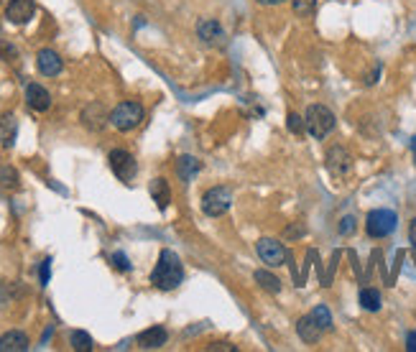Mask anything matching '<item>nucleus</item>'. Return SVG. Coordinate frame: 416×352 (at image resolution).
I'll use <instances>...</instances> for the list:
<instances>
[{"instance_id": "11", "label": "nucleus", "mask_w": 416, "mask_h": 352, "mask_svg": "<svg viewBox=\"0 0 416 352\" xmlns=\"http://www.w3.org/2000/svg\"><path fill=\"white\" fill-rule=\"evenodd\" d=\"M36 67L43 77H56L64 69V61H61V56L54 49H41L36 54Z\"/></svg>"}, {"instance_id": "12", "label": "nucleus", "mask_w": 416, "mask_h": 352, "mask_svg": "<svg viewBox=\"0 0 416 352\" xmlns=\"http://www.w3.org/2000/svg\"><path fill=\"white\" fill-rule=\"evenodd\" d=\"M26 103H28L31 110H36V113H46L51 108V95L46 87L33 82V85L26 87Z\"/></svg>"}, {"instance_id": "19", "label": "nucleus", "mask_w": 416, "mask_h": 352, "mask_svg": "<svg viewBox=\"0 0 416 352\" xmlns=\"http://www.w3.org/2000/svg\"><path fill=\"white\" fill-rule=\"evenodd\" d=\"M148 192H151L153 202L159 205V209H166V207H169V202H172V189H169V182H166L164 176L153 179L151 187H148Z\"/></svg>"}, {"instance_id": "6", "label": "nucleus", "mask_w": 416, "mask_h": 352, "mask_svg": "<svg viewBox=\"0 0 416 352\" xmlns=\"http://www.w3.org/2000/svg\"><path fill=\"white\" fill-rule=\"evenodd\" d=\"M108 164H110V171L120 179L123 184H130L135 179V174H138V164H135L133 153L123 151V148H115V151H110V156H108Z\"/></svg>"}, {"instance_id": "10", "label": "nucleus", "mask_w": 416, "mask_h": 352, "mask_svg": "<svg viewBox=\"0 0 416 352\" xmlns=\"http://www.w3.org/2000/svg\"><path fill=\"white\" fill-rule=\"evenodd\" d=\"M110 123V113L103 108L100 103H90L85 110H82V125L87 128V130H103L105 125Z\"/></svg>"}, {"instance_id": "5", "label": "nucleus", "mask_w": 416, "mask_h": 352, "mask_svg": "<svg viewBox=\"0 0 416 352\" xmlns=\"http://www.w3.org/2000/svg\"><path fill=\"white\" fill-rule=\"evenodd\" d=\"M233 207V192L227 187H212L202 197V212L207 217H222Z\"/></svg>"}, {"instance_id": "13", "label": "nucleus", "mask_w": 416, "mask_h": 352, "mask_svg": "<svg viewBox=\"0 0 416 352\" xmlns=\"http://www.w3.org/2000/svg\"><path fill=\"white\" fill-rule=\"evenodd\" d=\"M166 340H169V332L164 327H151V329H143L135 337V345L143 347V350H159V347L166 345Z\"/></svg>"}, {"instance_id": "28", "label": "nucleus", "mask_w": 416, "mask_h": 352, "mask_svg": "<svg viewBox=\"0 0 416 352\" xmlns=\"http://www.w3.org/2000/svg\"><path fill=\"white\" fill-rule=\"evenodd\" d=\"M353 232H355V217L348 214V217H343V222H340V235H353Z\"/></svg>"}, {"instance_id": "17", "label": "nucleus", "mask_w": 416, "mask_h": 352, "mask_svg": "<svg viewBox=\"0 0 416 352\" xmlns=\"http://www.w3.org/2000/svg\"><path fill=\"white\" fill-rule=\"evenodd\" d=\"M202 171V161L194 156H179L177 158V176L184 184H189L197 174Z\"/></svg>"}, {"instance_id": "16", "label": "nucleus", "mask_w": 416, "mask_h": 352, "mask_svg": "<svg viewBox=\"0 0 416 352\" xmlns=\"http://www.w3.org/2000/svg\"><path fill=\"white\" fill-rule=\"evenodd\" d=\"M296 332H299V337L306 342V345H317L319 337H322V332H325V329H322L317 322H314L312 314H304L299 319V322H296Z\"/></svg>"}, {"instance_id": "35", "label": "nucleus", "mask_w": 416, "mask_h": 352, "mask_svg": "<svg viewBox=\"0 0 416 352\" xmlns=\"http://www.w3.org/2000/svg\"><path fill=\"white\" fill-rule=\"evenodd\" d=\"M411 151H414V164H416V135L411 138Z\"/></svg>"}, {"instance_id": "22", "label": "nucleus", "mask_w": 416, "mask_h": 352, "mask_svg": "<svg viewBox=\"0 0 416 352\" xmlns=\"http://www.w3.org/2000/svg\"><path fill=\"white\" fill-rule=\"evenodd\" d=\"M69 345H72V350H77V352H90L92 337L87 332H82V329H74V332L69 334Z\"/></svg>"}, {"instance_id": "3", "label": "nucleus", "mask_w": 416, "mask_h": 352, "mask_svg": "<svg viewBox=\"0 0 416 352\" xmlns=\"http://www.w3.org/2000/svg\"><path fill=\"white\" fill-rule=\"evenodd\" d=\"M143 118H146V110L141 103H133V100H125V103L115 105V110L110 113V125L120 133H130L141 125Z\"/></svg>"}, {"instance_id": "24", "label": "nucleus", "mask_w": 416, "mask_h": 352, "mask_svg": "<svg viewBox=\"0 0 416 352\" xmlns=\"http://www.w3.org/2000/svg\"><path fill=\"white\" fill-rule=\"evenodd\" d=\"M0 184L6 189H16L19 187V171L13 166H0Z\"/></svg>"}, {"instance_id": "23", "label": "nucleus", "mask_w": 416, "mask_h": 352, "mask_svg": "<svg viewBox=\"0 0 416 352\" xmlns=\"http://www.w3.org/2000/svg\"><path fill=\"white\" fill-rule=\"evenodd\" d=\"M291 8L299 19H312L317 11V0H291Z\"/></svg>"}, {"instance_id": "2", "label": "nucleus", "mask_w": 416, "mask_h": 352, "mask_svg": "<svg viewBox=\"0 0 416 352\" xmlns=\"http://www.w3.org/2000/svg\"><path fill=\"white\" fill-rule=\"evenodd\" d=\"M304 123H306V130H309V135L317 140L327 138V135L335 130L337 120H335V113H332L330 108H325V105H309L304 113Z\"/></svg>"}, {"instance_id": "29", "label": "nucleus", "mask_w": 416, "mask_h": 352, "mask_svg": "<svg viewBox=\"0 0 416 352\" xmlns=\"http://www.w3.org/2000/svg\"><path fill=\"white\" fill-rule=\"evenodd\" d=\"M49 276H51V258H46V261L41 263V286L49 284Z\"/></svg>"}, {"instance_id": "18", "label": "nucleus", "mask_w": 416, "mask_h": 352, "mask_svg": "<svg viewBox=\"0 0 416 352\" xmlns=\"http://www.w3.org/2000/svg\"><path fill=\"white\" fill-rule=\"evenodd\" d=\"M16 133H19V123H16V115H13V113L0 115V146L11 148L13 143H16Z\"/></svg>"}, {"instance_id": "9", "label": "nucleus", "mask_w": 416, "mask_h": 352, "mask_svg": "<svg viewBox=\"0 0 416 352\" xmlns=\"http://www.w3.org/2000/svg\"><path fill=\"white\" fill-rule=\"evenodd\" d=\"M33 13H36V0H11L6 6V19L16 26L28 24Z\"/></svg>"}, {"instance_id": "31", "label": "nucleus", "mask_w": 416, "mask_h": 352, "mask_svg": "<svg viewBox=\"0 0 416 352\" xmlns=\"http://www.w3.org/2000/svg\"><path fill=\"white\" fill-rule=\"evenodd\" d=\"M207 350H220V352H235V350H238V347H235V345H227V342H214V345H209L207 347Z\"/></svg>"}, {"instance_id": "25", "label": "nucleus", "mask_w": 416, "mask_h": 352, "mask_svg": "<svg viewBox=\"0 0 416 352\" xmlns=\"http://www.w3.org/2000/svg\"><path fill=\"white\" fill-rule=\"evenodd\" d=\"M312 316H314V322H317L322 329H330V327H332V314H330V309H327L325 304H319V306H314V309H312Z\"/></svg>"}, {"instance_id": "8", "label": "nucleus", "mask_w": 416, "mask_h": 352, "mask_svg": "<svg viewBox=\"0 0 416 352\" xmlns=\"http://www.w3.org/2000/svg\"><path fill=\"white\" fill-rule=\"evenodd\" d=\"M325 166L332 174V179H345L353 171V156L343 146H332L325 156Z\"/></svg>"}, {"instance_id": "20", "label": "nucleus", "mask_w": 416, "mask_h": 352, "mask_svg": "<svg viewBox=\"0 0 416 352\" xmlns=\"http://www.w3.org/2000/svg\"><path fill=\"white\" fill-rule=\"evenodd\" d=\"M253 279H256V284H261V289H266L269 294H279V291H281V281L276 279L271 271H264V268H261V271H256V276H253Z\"/></svg>"}, {"instance_id": "14", "label": "nucleus", "mask_w": 416, "mask_h": 352, "mask_svg": "<svg viewBox=\"0 0 416 352\" xmlns=\"http://www.w3.org/2000/svg\"><path fill=\"white\" fill-rule=\"evenodd\" d=\"M197 36L202 38V43H207V46H214V43L222 41L225 31H222V26L214 19H204L197 24Z\"/></svg>"}, {"instance_id": "34", "label": "nucleus", "mask_w": 416, "mask_h": 352, "mask_svg": "<svg viewBox=\"0 0 416 352\" xmlns=\"http://www.w3.org/2000/svg\"><path fill=\"white\" fill-rule=\"evenodd\" d=\"M256 3H261V6H281L286 0H256Z\"/></svg>"}, {"instance_id": "32", "label": "nucleus", "mask_w": 416, "mask_h": 352, "mask_svg": "<svg viewBox=\"0 0 416 352\" xmlns=\"http://www.w3.org/2000/svg\"><path fill=\"white\" fill-rule=\"evenodd\" d=\"M406 350H409V352H416V332H409V334H406Z\"/></svg>"}, {"instance_id": "1", "label": "nucleus", "mask_w": 416, "mask_h": 352, "mask_svg": "<svg viewBox=\"0 0 416 352\" xmlns=\"http://www.w3.org/2000/svg\"><path fill=\"white\" fill-rule=\"evenodd\" d=\"M184 281V268L174 250H161L159 263L151 271V284L161 291H172Z\"/></svg>"}, {"instance_id": "4", "label": "nucleus", "mask_w": 416, "mask_h": 352, "mask_svg": "<svg viewBox=\"0 0 416 352\" xmlns=\"http://www.w3.org/2000/svg\"><path fill=\"white\" fill-rule=\"evenodd\" d=\"M398 225V217L393 209H373V212H368L365 217V232L370 237H375V240H380V237H388L393 235V230H396Z\"/></svg>"}, {"instance_id": "7", "label": "nucleus", "mask_w": 416, "mask_h": 352, "mask_svg": "<svg viewBox=\"0 0 416 352\" xmlns=\"http://www.w3.org/2000/svg\"><path fill=\"white\" fill-rule=\"evenodd\" d=\"M256 253L269 268H279L286 261V248H284V243L274 240V237H261L256 243Z\"/></svg>"}, {"instance_id": "27", "label": "nucleus", "mask_w": 416, "mask_h": 352, "mask_svg": "<svg viewBox=\"0 0 416 352\" xmlns=\"http://www.w3.org/2000/svg\"><path fill=\"white\" fill-rule=\"evenodd\" d=\"M110 263L118 268V271H123V274H125V271H130V261L125 258V253H120V250L110 255Z\"/></svg>"}, {"instance_id": "26", "label": "nucleus", "mask_w": 416, "mask_h": 352, "mask_svg": "<svg viewBox=\"0 0 416 352\" xmlns=\"http://www.w3.org/2000/svg\"><path fill=\"white\" fill-rule=\"evenodd\" d=\"M286 125H288V130L294 135H301L306 130V123H304V118L301 115H296V113H288V118H286Z\"/></svg>"}, {"instance_id": "15", "label": "nucleus", "mask_w": 416, "mask_h": 352, "mask_svg": "<svg viewBox=\"0 0 416 352\" xmlns=\"http://www.w3.org/2000/svg\"><path fill=\"white\" fill-rule=\"evenodd\" d=\"M28 345V334L21 332V329H11L0 337V352H26Z\"/></svg>"}, {"instance_id": "21", "label": "nucleus", "mask_w": 416, "mask_h": 352, "mask_svg": "<svg viewBox=\"0 0 416 352\" xmlns=\"http://www.w3.org/2000/svg\"><path fill=\"white\" fill-rule=\"evenodd\" d=\"M383 299H380V291L378 289H363L360 291V306L365 311H378Z\"/></svg>"}, {"instance_id": "30", "label": "nucleus", "mask_w": 416, "mask_h": 352, "mask_svg": "<svg viewBox=\"0 0 416 352\" xmlns=\"http://www.w3.org/2000/svg\"><path fill=\"white\" fill-rule=\"evenodd\" d=\"M8 301H11V289H8V286L0 281V309H3Z\"/></svg>"}, {"instance_id": "33", "label": "nucleus", "mask_w": 416, "mask_h": 352, "mask_svg": "<svg viewBox=\"0 0 416 352\" xmlns=\"http://www.w3.org/2000/svg\"><path fill=\"white\" fill-rule=\"evenodd\" d=\"M409 240H411V248L416 250V219H411L409 225Z\"/></svg>"}]
</instances>
